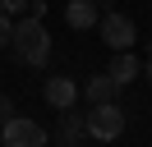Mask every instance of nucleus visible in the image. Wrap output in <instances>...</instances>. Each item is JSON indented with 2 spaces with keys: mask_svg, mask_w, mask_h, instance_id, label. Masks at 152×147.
Instances as JSON below:
<instances>
[{
  "mask_svg": "<svg viewBox=\"0 0 152 147\" xmlns=\"http://www.w3.org/2000/svg\"><path fill=\"white\" fill-rule=\"evenodd\" d=\"M14 51H19V60L23 64H46V55H51V32H46V23L42 18H23V23H14Z\"/></svg>",
  "mask_w": 152,
  "mask_h": 147,
  "instance_id": "obj_1",
  "label": "nucleus"
},
{
  "mask_svg": "<svg viewBox=\"0 0 152 147\" xmlns=\"http://www.w3.org/2000/svg\"><path fill=\"white\" fill-rule=\"evenodd\" d=\"M0 143L5 147H46V129L28 115H10L5 129H0Z\"/></svg>",
  "mask_w": 152,
  "mask_h": 147,
  "instance_id": "obj_2",
  "label": "nucleus"
},
{
  "mask_svg": "<svg viewBox=\"0 0 152 147\" xmlns=\"http://www.w3.org/2000/svg\"><path fill=\"white\" fill-rule=\"evenodd\" d=\"M88 133L97 138V143H111V138L124 133V115L115 101H102V106H92V115H88Z\"/></svg>",
  "mask_w": 152,
  "mask_h": 147,
  "instance_id": "obj_3",
  "label": "nucleus"
},
{
  "mask_svg": "<svg viewBox=\"0 0 152 147\" xmlns=\"http://www.w3.org/2000/svg\"><path fill=\"white\" fill-rule=\"evenodd\" d=\"M97 28H102V41L111 46V51H129L134 37H138V32H134V18H129V14H120V9L102 14V23H97Z\"/></svg>",
  "mask_w": 152,
  "mask_h": 147,
  "instance_id": "obj_4",
  "label": "nucleus"
},
{
  "mask_svg": "<svg viewBox=\"0 0 152 147\" xmlns=\"http://www.w3.org/2000/svg\"><path fill=\"white\" fill-rule=\"evenodd\" d=\"M74 97H78V83H74V78H46V101H51L56 110H69Z\"/></svg>",
  "mask_w": 152,
  "mask_h": 147,
  "instance_id": "obj_5",
  "label": "nucleus"
},
{
  "mask_svg": "<svg viewBox=\"0 0 152 147\" xmlns=\"http://www.w3.org/2000/svg\"><path fill=\"white\" fill-rule=\"evenodd\" d=\"M65 18H69V28H92V23H102V9H97L92 0H69Z\"/></svg>",
  "mask_w": 152,
  "mask_h": 147,
  "instance_id": "obj_6",
  "label": "nucleus"
},
{
  "mask_svg": "<svg viewBox=\"0 0 152 147\" xmlns=\"http://www.w3.org/2000/svg\"><path fill=\"white\" fill-rule=\"evenodd\" d=\"M138 69H143V64L134 60V51H115V60H111V69H106V74H111V78L124 87V83H134V78H138Z\"/></svg>",
  "mask_w": 152,
  "mask_h": 147,
  "instance_id": "obj_7",
  "label": "nucleus"
},
{
  "mask_svg": "<svg viewBox=\"0 0 152 147\" xmlns=\"http://www.w3.org/2000/svg\"><path fill=\"white\" fill-rule=\"evenodd\" d=\"M115 87H120V83H115L111 74H97V78H88V87H83V92H88V101H92V106H102V101H111V97H115Z\"/></svg>",
  "mask_w": 152,
  "mask_h": 147,
  "instance_id": "obj_8",
  "label": "nucleus"
},
{
  "mask_svg": "<svg viewBox=\"0 0 152 147\" xmlns=\"http://www.w3.org/2000/svg\"><path fill=\"white\" fill-rule=\"evenodd\" d=\"M78 133H83L78 115H65V124H60V147H78Z\"/></svg>",
  "mask_w": 152,
  "mask_h": 147,
  "instance_id": "obj_9",
  "label": "nucleus"
},
{
  "mask_svg": "<svg viewBox=\"0 0 152 147\" xmlns=\"http://www.w3.org/2000/svg\"><path fill=\"white\" fill-rule=\"evenodd\" d=\"M14 41V23H10V14H0V46H10Z\"/></svg>",
  "mask_w": 152,
  "mask_h": 147,
  "instance_id": "obj_10",
  "label": "nucleus"
},
{
  "mask_svg": "<svg viewBox=\"0 0 152 147\" xmlns=\"http://www.w3.org/2000/svg\"><path fill=\"white\" fill-rule=\"evenodd\" d=\"M23 5H28V0H0V14H19Z\"/></svg>",
  "mask_w": 152,
  "mask_h": 147,
  "instance_id": "obj_11",
  "label": "nucleus"
},
{
  "mask_svg": "<svg viewBox=\"0 0 152 147\" xmlns=\"http://www.w3.org/2000/svg\"><path fill=\"white\" fill-rule=\"evenodd\" d=\"M14 115V106H10V97H0V119H10Z\"/></svg>",
  "mask_w": 152,
  "mask_h": 147,
  "instance_id": "obj_12",
  "label": "nucleus"
},
{
  "mask_svg": "<svg viewBox=\"0 0 152 147\" xmlns=\"http://www.w3.org/2000/svg\"><path fill=\"white\" fill-rule=\"evenodd\" d=\"M148 83H152V60H148Z\"/></svg>",
  "mask_w": 152,
  "mask_h": 147,
  "instance_id": "obj_13",
  "label": "nucleus"
}]
</instances>
